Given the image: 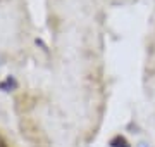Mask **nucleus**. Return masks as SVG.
Wrapping results in <instances>:
<instances>
[{
  "label": "nucleus",
  "instance_id": "f03ea898",
  "mask_svg": "<svg viewBox=\"0 0 155 147\" xmlns=\"http://www.w3.org/2000/svg\"><path fill=\"white\" fill-rule=\"evenodd\" d=\"M16 87H17V81L12 78V76H9V78H5V81L0 83V90L9 92V90H12V88H16Z\"/></svg>",
  "mask_w": 155,
  "mask_h": 147
},
{
  "label": "nucleus",
  "instance_id": "7ed1b4c3",
  "mask_svg": "<svg viewBox=\"0 0 155 147\" xmlns=\"http://www.w3.org/2000/svg\"><path fill=\"white\" fill-rule=\"evenodd\" d=\"M110 145L112 147H129V142L121 135H116L114 138L110 140Z\"/></svg>",
  "mask_w": 155,
  "mask_h": 147
},
{
  "label": "nucleus",
  "instance_id": "f257e3e1",
  "mask_svg": "<svg viewBox=\"0 0 155 147\" xmlns=\"http://www.w3.org/2000/svg\"><path fill=\"white\" fill-rule=\"evenodd\" d=\"M19 128H21L22 137L31 145H35V147H47L48 145V137L45 135V132L41 130V126L36 121H33V119H29V118H24V119H21Z\"/></svg>",
  "mask_w": 155,
  "mask_h": 147
},
{
  "label": "nucleus",
  "instance_id": "20e7f679",
  "mask_svg": "<svg viewBox=\"0 0 155 147\" xmlns=\"http://www.w3.org/2000/svg\"><path fill=\"white\" fill-rule=\"evenodd\" d=\"M0 147H9V144H7V140L4 138V137L0 135Z\"/></svg>",
  "mask_w": 155,
  "mask_h": 147
}]
</instances>
